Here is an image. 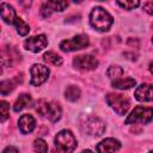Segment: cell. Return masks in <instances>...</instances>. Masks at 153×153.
I'll return each instance as SVG.
<instances>
[{
    "label": "cell",
    "mask_w": 153,
    "mask_h": 153,
    "mask_svg": "<svg viewBox=\"0 0 153 153\" xmlns=\"http://www.w3.org/2000/svg\"><path fill=\"white\" fill-rule=\"evenodd\" d=\"M47 4H48V6L53 11H59V12L63 11L68 6V2L67 1H48Z\"/></svg>",
    "instance_id": "obj_23"
},
{
    "label": "cell",
    "mask_w": 153,
    "mask_h": 153,
    "mask_svg": "<svg viewBox=\"0 0 153 153\" xmlns=\"http://www.w3.org/2000/svg\"><path fill=\"white\" fill-rule=\"evenodd\" d=\"M81 128L85 133L93 136H100L105 130V123L97 116L90 115L81 122Z\"/></svg>",
    "instance_id": "obj_4"
},
{
    "label": "cell",
    "mask_w": 153,
    "mask_h": 153,
    "mask_svg": "<svg viewBox=\"0 0 153 153\" xmlns=\"http://www.w3.org/2000/svg\"><path fill=\"white\" fill-rule=\"evenodd\" d=\"M31 97L29 96V94H20L18 98H17V100H16V103H14V105H13V110L16 111V112H18V111H20V110H23V109H25V108H27L30 104H31Z\"/></svg>",
    "instance_id": "obj_16"
},
{
    "label": "cell",
    "mask_w": 153,
    "mask_h": 153,
    "mask_svg": "<svg viewBox=\"0 0 153 153\" xmlns=\"http://www.w3.org/2000/svg\"><path fill=\"white\" fill-rule=\"evenodd\" d=\"M143 11L153 16V1H147L146 4H143Z\"/></svg>",
    "instance_id": "obj_27"
},
{
    "label": "cell",
    "mask_w": 153,
    "mask_h": 153,
    "mask_svg": "<svg viewBox=\"0 0 153 153\" xmlns=\"http://www.w3.org/2000/svg\"><path fill=\"white\" fill-rule=\"evenodd\" d=\"M106 103L118 114V115H126L129 106L130 102L127 97L120 93H109L106 96Z\"/></svg>",
    "instance_id": "obj_6"
},
{
    "label": "cell",
    "mask_w": 153,
    "mask_h": 153,
    "mask_svg": "<svg viewBox=\"0 0 153 153\" xmlns=\"http://www.w3.org/2000/svg\"><path fill=\"white\" fill-rule=\"evenodd\" d=\"M112 17L102 7H94L90 13V23L98 31H108L112 25Z\"/></svg>",
    "instance_id": "obj_1"
},
{
    "label": "cell",
    "mask_w": 153,
    "mask_h": 153,
    "mask_svg": "<svg viewBox=\"0 0 153 153\" xmlns=\"http://www.w3.org/2000/svg\"><path fill=\"white\" fill-rule=\"evenodd\" d=\"M18 126H19V129L23 134H27V133H31L35 129L36 121L31 115L25 114V115L20 116V118L18 121Z\"/></svg>",
    "instance_id": "obj_13"
},
{
    "label": "cell",
    "mask_w": 153,
    "mask_h": 153,
    "mask_svg": "<svg viewBox=\"0 0 153 153\" xmlns=\"http://www.w3.org/2000/svg\"><path fill=\"white\" fill-rule=\"evenodd\" d=\"M153 118V109L152 108H143L136 106L130 112V115L126 120V124L130 123H148Z\"/></svg>",
    "instance_id": "obj_5"
},
{
    "label": "cell",
    "mask_w": 153,
    "mask_h": 153,
    "mask_svg": "<svg viewBox=\"0 0 153 153\" xmlns=\"http://www.w3.org/2000/svg\"><path fill=\"white\" fill-rule=\"evenodd\" d=\"M51 12H53V10L48 6V4H47V2L42 5V7H41V13L43 14V17H49Z\"/></svg>",
    "instance_id": "obj_26"
},
{
    "label": "cell",
    "mask_w": 153,
    "mask_h": 153,
    "mask_svg": "<svg viewBox=\"0 0 153 153\" xmlns=\"http://www.w3.org/2000/svg\"><path fill=\"white\" fill-rule=\"evenodd\" d=\"M2 153H18V149H17L16 147L10 146V147H6V148L4 149V152H2Z\"/></svg>",
    "instance_id": "obj_28"
},
{
    "label": "cell",
    "mask_w": 153,
    "mask_h": 153,
    "mask_svg": "<svg viewBox=\"0 0 153 153\" xmlns=\"http://www.w3.org/2000/svg\"><path fill=\"white\" fill-rule=\"evenodd\" d=\"M149 72H151V73L153 74V61H152V62L149 63Z\"/></svg>",
    "instance_id": "obj_29"
},
{
    "label": "cell",
    "mask_w": 153,
    "mask_h": 153,
    "mask_svg": "<svg viewBox=\"0 0 153 153\" xmlns=\"http://www.w3.org/2000/svg\"><path fill=\"white\" fill-rule=\"evenodd\" d=\"M36 111L41 116L49 118V121H51V122L59 121L61 117V112H62L60 104H57L55 102H47L44 99H42L37 103Z\"/></svg>",
    "instance_id": "obj_3"
},
{
    "label": "cell",
    "mask_w": 153,
    "mask_h": 153,
    "mask_svg": "<svg viewBox=\"0 0 153 153\" xmlns=\"http://www.w3.org/2000/svg\"><path fill=\"white\" fill-rule=\"evenodd\" d=\"M120 148H121L120 141L116 140V139H114V137H109V139L103 140L96 147V149H97L98 153H115Z\"/></svg>",
    "instance_id": "obj_11"
},
{
    "label": "cell",
    "mask_w": 153,
    "mask_h": 153,
    "mask_svg": "<svg viewBox=\"0 0 153 153\" xmlns=\"http://www.w3.org/2000/svg\"><path fill=\"white\" fill-rule=\"evenodd\" d=\"M65 96H66V99L71 100V102H75L76 99H79L80 97V90L79 87L76 86H68L66 88V92H65Z\"/></svg>",
    "instance_id": "obj_19"
},
{
    "label": "cell",
    "mask_w": 153,
    "mask_h": 153,
    "mask_svg": "<svg viewBox=\"0 0 153 153\" xmlns=\"http://www.w3.org/2000/svg\"><path fill=\"white\" fill-rule=\"evenodd\" d=\"M43 60L49 63V65H53V66H61L62 65V57L60 55H57L56 53L54 51H47L44 55H43Z\"/></svg>",
    "instance_id": "obj_18"
},
{
    "label": "cell",
    "mask_w": 153,
    "mask_h": 153,
    "mask_svg": "<svg viewBox=\"0 0 153 153\" xmlns=\"http://www.w3.org/2000/svg\"><path fill=\"white\" fill-rule=\"evenodd\" d=\"M30 73H31V81L30 84L32 86H39L41 84H43L48 76H49V68L43 66V65H33L30 69Z\"/></svg>",
    "instance_id": "obj_8"
},
{
    "label": "cell",
    "mask_w": 153,
    "mask_h": 153,
    "mask_svg": "<svg viewBox=\"0 0 153 153\" xmlns=\"http://www.w3.org/2000/svg\"><path fill=\"white\" fill-rule=\"evenodd\" d=\"M80 153H93V152L90 151V149H85V151H82V152H80Z\"/></svg>",
    "instance_id": "obj_30"
},
{
    "label": "cell",
    "mask_w": 153,
    "mask_h": 153,
    "mask_svg": "<svg viewBox=\"0 0 153 153\" xmlns=\"http://www.w3.org/2000/svg\"><path fill=\"white\" fill-rule=\"evenodd\" d=\"M135 98L140 102L153 100V86L149 84H141L135 90Z\"/></svg>",
    "instance_id": "obj_12"
},
{
    "label": "cell",
    "mask_w": 153,
    "mask_h": 153,
    "mask_svg": "<svg viewBox=\"0 0 153 153\" xmlns=\"http://www.w3.org/2000/svg\"><path fill=\"white\" fill-rule=\"evenodd\" d=\"M14 25H16L17 31H18V33H19L20 36H25V35H27V33H29V31H30L29 25H27L23 19H20L19 17H17V18H16Z\"/></svg>",
    "instance_id": "obj_20"
},
{
    "label": "cell",
    "mask_w": 153,
    "mask_h": 153,
    "mask_svg": "<svg viewBox=\"0 0 153 153\" xmlns=\"http://www.w3.org/2000/svg\"><path fill=\"white\" fill-rule=\"evenodd\" d=\"M135 84H136V81L133 78H120V79L112 80V82H111L112 87L117 88V90H128V88H131L133 86H135Z\"/></svg>",
    "instance_id": "obj_15"
},
{
    "label": "cell",
    "mask_w": 153,
    "mask_h": 153,
    "mask_svg": "<svg viewBox=\"0 0 153 153\" xmlns=\"http://www.w3.org/2000/svg\"><path fill=\"white\" fill-rule=\"evenodd\" d=\"M90 44L88 37L86 35H78L71 39H65L60 43V48L62 51H74L86 48Z\"/></svg>",
    "instance_id": "obj_7"
},
{
    "label": "cell",
    "mask_w": 153,
    "mask_h": 153,
    "mask_svg": "<svg viewBox=\"0 0 153 153\" xmlns=\"http://www.w3.org/2000/svg\"><path fill=\"white\" fill-rule=\"evenodd\" d=\"M20 80H22V79H19V78H13V79H10V80H4V81L1 82V85H0L1 94L5 96V94L10 93V92L16 87V85H17Z\"/></svg>",
    "instance_id": "obj_17"
},
{
    "label": "cell",
    "mask_w": 153,
    "mask_h": 153,
    "mask_svg": "<svg viewBox=\"0 0 153 153\" xmlns=\"http://www.w3.org/2000/svg\"><path fill=\"white\" fill-rule=\"evenodd\" d=\"M0 12H1V18H2V20L5 23H7V24H14L16 18H17V14H16V11L13 10L12 6H10L6 2H1V5H0Z\"/></svg>",
    "instance_id": "obj_14"
},
{
    "label": "cell",
    "mask_w": 153,
    "mask_h": 153,
    "mask_svg": "<svg viewBox=\"0 0 153 153\" xmlns=\"http://www.w3.org/2000/svg\"><path fill=\"white\" fill-rule=\"evenodd\" d=\"M47 37L44 35H38V36H33V37H30L27 38L25 42H24V47L30 50V51H33V53H38L41 51L43 48L47 47Z\"/></svg>",
    "instance_id": "obj_10"
},
{
    "label": "cell",
    "mask_w": 153,
    "mask_h": 153,
    "mask_svg": "<svg viewBox=\"0 0 153 153\" xmlns=\"http://www.w3.org/2000/svg\"><path fill=\"white\" fill-rule=\"evenodd\" d=\"M76 147V140L71 130H61L55 136L56 153H72Z\"/></svg>",
    "instance_id": "obj_2"
},
{
    "label": "cell",
    "mask_w": 153,
    "mask_h": 153,
    "mask_svg": "<svg viewBox=\"0 0 153 153\" xmlns=\"http://www.w3.org/2000/svg\"><path fill=\"white\" fill-rule=\"evenodd\" d=\"M33 149L36 153H47L48 152V145L43 139H37L33 142Z\"/></svg>",
    "instance_id": "obj_22"
},
{
    "label": "cell",
    "mask_w": 153,
    "mask_h": 153,
    "mask_svg": "<svg viewBox=\"0 0 153 153\" xmlns=\"http://www.w3.org/2000/svg\"><path fill=\"white\" fill-rule=\"evenodd\" d=\"M73 65L75 68L81 69V71H92L97 68L98 60L92 55H80V56L74 57Z\"/></svg>",
    "instance_id": "obj_9"
},
{
    "label": "cell",
    "mask_w": 153,
    "mask_h": 153,
    "mask_svg": "<svg viewBox=\"0 0 153 153\" xmlns=\"http://www.w3.org/2000/svg\"><path fill=\"white\" fill-rule=\"evenodd\" d=\"M0 104H1L0 105V108H1V122H4V121H6V118L10 115V105L5 100H2Z\"/></svg>",
    "instance_id": "obj_25"
},
{
    "label": "cell",
    "mask_w": 153,
    "mask_h": 153,
    "mask_svg": "<svg viewBox=\"0 0 153 153\" xmlns=\"http://www.w3.org/2000/svg\"><path fill=\"white\" fill-rule=\"evenodd\" d=\"M106 75L112 79V80H116V79H120L122 75H123V69L118 66H111L108 71H106Z\"/></svg>",
    "instance_id": "obj_21"
},
{
    "label": "cell",
    "mask_w": 153,
    "mask_h": 153,
    "mask_svg": "<svg viewBox=\"0 0 153 153\" xmlns=\"http://www.w3.org/2000/svg\"><path fill=\"white\" fill-rule=\"evenodd\" d=\"M148 153H153V151H151V152H148Z\"/></svg>",
    "instance_id": "obj_31"
},
{
    "label": "cell",
    "mask_w": 153,
    "mask_h": 153,
    "mask_svg": "<svg viewBox=\"0 0 153 153\" xmlns=\"http://www.w3.org/2000/svg\"><path fill=\"white\" fill-rule=\"evenodd\" d=\"M152 42H153V38H152Z\"/></svg>",
    "instance_id": "obj_32"
},
{
    "label": "cell",
    "mask_w": 153,
    "mask_h": 153,
    "mask_svg": "<svg viewBox=\"0 0 153 153\" xmlns=\"http://www.w3.org/2000/svg\"><path fill=\"white\" fill-rule=\"evenodd\" d=\"M117 5L121 6L124 10H134L140 5V1L134 0V1H117Z\"/></svg>",
    "instance_id": "obj_24"
}]
</instances>
